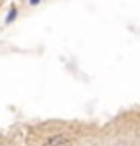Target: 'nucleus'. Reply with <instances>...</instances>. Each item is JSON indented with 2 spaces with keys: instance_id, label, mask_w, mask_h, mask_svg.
Instances as JSON below:
<instances>
[{
  "instance_id": "f257e3e1",
  "label": "nucleus",
  "mask_w": 140,
  "mask_h": 146,
  "mask_svg": "<svg viewBox=\"0 0 140 146\" xmlns=\"http://www.w3.org/2000/svg\"><path fill=\"white\" fill-rule=\"evenodd\" d=\"M99 121L78 118H46L25 121L16 127L21 144H91L94 143Z\"/></svg>"
},
{
  "instance_id": "7ed1b4c3",
  "label": "nucleus",
  "mask_w": 140,
  "mask_h": 146,
  "mask_svg": "<svg viewBox=\"0 0 140 146\" xmlns=\"http://www.w3.org/2000/svg\"><path fill=\"white\" fill-rule=\"evenodd\" d=\"M0 144H21L16 128H14V132H2L0 130Z\"/></svg>"
},
{
  "instance_id": "20e7f679",
  "label": "nucleus",
  "mask_w": 140,
  "mask_h": 146,
  "mask_svg": "<svg viewBox=\"0 0 140 146\" xmlns=\"http://www.w3.org/2000/svg\"><path fill=\"white\" fill-rule=\"evenodd\" d=\"M7 4V0H0V11H2L4 9V5Z\"/></svg>"
},
{
  "instance_id": "f03ea898",
  "label": "nucleus",
  "mask_w": 140,
  "mask_h": 146,
  "mask_svg": "<svg viewBox=\"0 0 140 146\" xmlns=\"http://www.w3.org/2000/svg\"><path fill=\"white\" fill-rule=\"evenodd\" d=\"M140 146V105H131L99 123L92 146Z\"/></svg>"
}]
</instances>
